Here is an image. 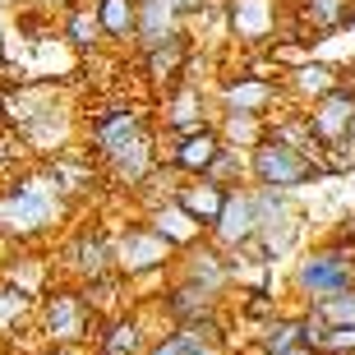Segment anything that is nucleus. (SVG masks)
Here are the masks:
<instances>
[{"instance_id":"f257e3e1","label":"nucleus","mask_w":355,"mask_h":355,"mask_svg":"<svg viewBox=\"0 0 355 355\" xmlns=\"http://www.w3.org/2000/svg\"><path fill=\"white\" fill-rule=\"evenodd\" d=\"M250 175H254V184H272V189H300V184L328 180V171L309 153L286 144L282 134H263L250 148Z\"/></svg>"},{"instance_id":"f03ea898","label":"nucleus","mask_w":355,"mask_h":355,"mask_svg":"<svg viewBox=\"0 0 355 355\" xmlns=\"http://www.w3.org/2000/svg\"><path fill=\"white\" fill-rule=\"evenodd\" d=\"M60 217V189L51 184V175L42 180H24L14 194L0 198V231H10V236H37L46 226H55Z\"/></svg>"},{"instance_id":"7ed1b4c3","label":"nucleus","mask_w":355,"mask_h":355,"mask_svg":"<svg viewBox=\"0 0 355 355\" xmlns=\"http://www.w3.org/2000/svg\"><path fill=\"white\" fill-rule=\"evenodd\" d=\"M291 282H295V291H300V295H304L309 304L323 300V295H332V291L351 286V282H355L351 245H323V250L300 254V263H295Z\"/></svg>"},{"instance_id":"20e7f679","label":"nucleus","mask_w":355,"mask_h":355,"mask_svg":"<svg viewBox=\"0 0 355 355\" xmlns=\"http://www.w3.org/2000/svg\"><path fill=\"white\" fill-rule=\"evenodd\" d=\"M171 240H162L153 226H130L125 236L111 245V272H125V277H144V272H157V268L171 263Z\"/></svg>"},{"instance_id":"39448f33","label":"nucleus","mask_w":355,"mask_h":355,"mask_svg":"<svg viewBox=\"0 0 355 355\" xmlns=\"http://www.w3.org/2000/svg\"><path fill=\"white\" fill-rule=\"evenodd\" d=\"M351 116H355V88H351V83H337V88H328L323 97H314V102H309L304 125H309V134H314L323 148H337L346 139Z\"/></svg>"},{"instance_id":"423d86ee","label":"nucleus","mask_w":355,"mask_h":355,"mask_svg":"<svg viewBox=\"0 0 355 355\" xmlns=\"http://www.w3.org/2000/svg\"><path fill=\"white\" fill-rule=\"evenodd\" d=\"M42 332L55 346H79L88 337V300L74 295V291H55L42 309Z\"/></svg>"},{"instance_id":"0eeeda50","label":"nucleus","mask_w":355,"mask_h":355,"mask_svg":"<svg viewBox=\"0 0 355 355\" xmlns=\"http://www.w3.org/2000/svg\"><path fill=\"white\" fill-rule=\"evenodd\" d=\"M254 226H259V217H254V189H226L222 208H217V217H212V240H217V250H236L240 240L254 236Z\"/></svg>"},{"instance_id":"6e6552de","label":"nucleus","mask_w":355,"mask_h":355,"mask_svg":"<svg viewBox=\"0 0 355 355\" xmlns=\"http://www.w3.org/2000/svg\"><path fill=\"white\" fill-rule=\"evenodd\" d=\"M226 19H231V37L236 42L259 46V42H268L277 33V0H231Z\"/></svg>"},{"instance_id":"1a4fd4ad","label":"nucleus","mask_w":355,"mask_h":355,"mask_svg":"<svg viewBox=\"0 0 355 355\" xmlns=\"http://www.w3.org/2000/svg\"><path fill=\"white\" fill-rule=\"evenodd\" d=\"M282 97L272 79H259V74H240V79L222 83V111H245V116H268L272 102Z\"/></svg>"},{"instance_id":"9d476101","label":"nucleus","mask_w":355,"mask_h":355,"mask_svg":"<svg viewBox=\"0 0 355 355\" xmlns=\"http://www.w3.org/2000/svg\"><path fill=\"white\" fill-rule=\"evenodd\" d=\"M180 19L184 10L175 5V0H139V10H134V33H139V42L148 46H157V42L175 37L180 33Z\"/></svg>"},{"instance_id":"9b49d317","label":"nucleus","mask_w":355,"mask_h":355,"mask_svg":"<svg viewBox=\"0 0 355 355\" xmlns=\"http://www.w3.org/2000/svg\"><path fill=\"white\" fill-rule=\"evenodd\" d=\"M222 153V139H217V130L212 125H198V130L180 134V144H175L171 153V166L180 175H203L212 166V157Z\"/></svg>"},{"instance_id":"f8f14e48","label":"nucleus","mask_w":355,"mask_h":355,"mask_svg":"<svg viewBox=\"0 0 355 355\" xmlns=\"http://www.w3.org/2000/svg\"><path fill=\"white\" fill-rule=\"evenodd\" d=\"M134 134H144V111L139 106H116V111L92 120V144H97V153H116L120 144H130Z\"/></svg>"},{"instance_id":"ddd939ff","label":"nucleus","mask_w":355,"mask_h":355,"mask_svg":"<svg viewBox=\"0 0 355 355\" xmlns=\"http://www.w3.org/2000/svg\"><path fill=\"white\" fill-rule=\"evenodd\" d=\"M162 309H166L175 323H198V318H212V309H217V291H208V286H198V282L184 277L180 286L166 291Z\"/></svg>"},{"instance_id":"4468645a","label":"nucleus","mask_w":355,"mask_h":355,"mask_svg":"<svg viewBox=\"0 0 355 355\" xmlns=\"http://www.w3.org/2000/svg\"><path fill=\"white\" fill-rule=\"evenodd\" d=\"M184 69H189V37H184V28L175 37L148 46V79L153 83H175Z\"/></svg>"},{"instance_id":"2eb2a0df","label":"nucleus","mask_w":355,"mask_h":355,"mask_svg":"<svg viewBox=\"0 0 355 355\" xmlns=\"http://www.w3.org/2000/svg\"><path fill=\"white\" fill-rule=\"evenodd\" d=\"M171 198L180 203L184 212H189V217H194L198 226H203V231H208L212 217H217V208H222L226 189H222V184H212L208 175H194V184H180V189H175Z\"/></svg>"},{"instance_id":"dca6fc26","label":"nucleus","mask_w":355,"mask_h":355,"mask_svg":"<svg viewBox=\"0 0 355 355\" xmlns=\"http://www.w3.org/2000/svg\"><path fill=\"white\" fill-rule=\"evenodd\" d=\"M153 231H157L162 240H171V250H184V245H194V240L203 236V226H198L175 198H162V208H153Z\"/></svg>"},{"instance_id":"f3484780","label":"nucleus","mask_w":355,"mask_h":355,"mask_svg":"<svg viewBox=\"0 0 355 355\" xmlns=\"http://www.w3.org/2000/svg\"><path fill=\"white\" fill-rule=\"evenodd\" d=\"M111 157V166H116V175L125 184H139L153 175V139L148 134H134L130 144H120L116 153H106Z\"/></svg>"},{"instance_id":"a211bd4d","label":"nucleus","mask_w":355,"mask_h":355,"mask_svg":"<svg viewBox=\"0 0 355 355\" xmlns=\"http://www.w3.org/2000/svg\"><path fill=\"white\" fill-rule=\"evenodd\" d=\"M300 14L314 33H337L355 24V0H300Z\"/></svg>"},{"instance_id":"6ab92c4d","label":"nucleus","mask_w":355,"mask_h":355,"mask_svg":"<svg viewBox=\"0 0 355 355\" xmlns=\"http://www.w3.org/2000/svg\"><path fill=\"white\" fill-rule=\"evenodd\" d=\"M268 134V120L263 116H245V111H222V125H217V139L226 148H240V153H250L259 139Z\"/></svg>"},{"instance_id":"aec40b11","label":"nucleus","mask_w":355,"mask_h":355,"mask_svg":"<svg viewBox=\"0 0 355 355\" xmlns=\"http://www.w3.org/2000/svg\"><path fill=\"white\" fill-rule=\"evenodd\" d=\"M337 74H332L328 65H318V60H295V69L286 74V92H295V97H323L328 88H337Z\"/></svg>"},{"instance_id":"412c9836","label":"nucleus","mask_w":355,"mask_h":355,"mask_svg":"<svg viewBox=\"0 0 355 355\" xmlns=\"http://www.w3.org/2000/svg\"><path fill=\"white\" fill-rule=\"evenodd\" d=\"M166 125H171L175 134H189V130H198V125H208V120H203V92H198V83H180V88L171 92Z\"/></svg>"},{"instance_id":"4be33fe9","label":"nucleus","mask_w":355,"mask_h":355,"mask_svg":"<svg viewBox=\"0 0 355 355\" xmlns=\"http://www.w3.org/2000/svg\"><path fill=\"white\" fill-rule=\"evenodd\" d=\"M231 272H236V263H231V259H222L217 250L194 254V263H189V282H198V286L217 291V295H222V286L231 282Z\"/></svg>"},{"instance_id":"5701e85b","label":"nucleus","mask_w":355,"mask_h":355,"mask_svg":"<svg viewBox=\"0 0 355 355\" xmlns=\"http://www.w3.org/2000/svg\"><path fill=\"white\" fill-rule=\"evenodd\" d=\"M309 314L318 318V323H328V328H337V323H355V282L342 291H332V295H323V300L309 304Z\"/></svg>"},{"instance_id":"b1692460","label":"nucleus","mask_w":355,"mask_h":355,"mask_svg":"<svg viewBox=\"0 0 355 355\" xmlns=\"http://www.w3.org/2000/svg\"><path fill=\"white\" fill-rule=\"evenodd\" d=\"M134 10H139V0H97V28L106 37H130Z\"/></svg>"},{"instance_id":"393cba45","label":"nucleus","mask_w":355,"mask_h":355,"mask_svg":"<svg viewBox=\"0 0 355 355\" xmlns=\"http://www.w3.org/2000/svg\"><path fill=\"white\" fill-rule=\"evenodd\" d=\"M300 332H304V318H277L263 328V355H286L300 346Z\"/></svg>"},{"instance_id":"a878e982","label":"nucleus","mask_w":355,"mask_h":355,"mask_svg":"<svg viewBox=\"0 0 355 355\" xmlns=\"http://www.w3.org/2000/svg\"><path fill=\"white\" fill-rule=\"evenodd\" d=\"M203 175H208L212 184H222V189H231V184H236L240 175H250V157H245L240 148H226V144H222V153L212 157V166H208Z\"/></svg>"},{"instance_id":"bb28decb","label":"nucleus","mask_w":355,"mask_h":355,"mask_svg":"<svg viewBox=\"0 0 355 355\" xmlns=\"http://www.w3.org/2000/svg\"><path fill=\"white\" fill-rule=\"evenodd\" d=\"M74 259H79V272H88V282L111 272V245H106L102 236H83L79 245H74Z\"/></svg>"},{"instance_id":"cd10ccee","label":"nucleus","mask_w":355,"mask_h":355,"mask_svg":"<svg viewBox=\"0 0 355 355\" xmlns=\"http://www.w3.org/2000/svg\"><path fill=\"white\" fill-rule=\"evenodd\" d=\"M144 346V328H139V318H116L111 323V337L102 342L106 355H134Z\"/></svg>"},{"instance_id":"c85d7f7f","label":"nucleus","mask_w":355,"mask_h":355,"mask_svg":"<svg viewBox=\"0 0 355 355\" xmlns=\"http://www.w3.org/2000/svg\"><path fill=\"white\" fill-rule=\"evenodd\" d=\"M65 33H69V42H74L79 51H92V46H97V33H102V28H97V14L74 10V14H69V24H65Z\"/></svg>"},{"instance_id":"c756f323","label":"nucleus","mask_w":355,"mask_h":355,"mask_svg":"<svg viewBox=\"0 0 355 355\" xmlns=\"http://www.w3.org/2000/svg\"><path fill=\"white\" fill-rule=\"evenodd\" d=\"M24 304H28V291H0V328H5V323H10V318H19L24 314Z\"/></svg>"},{"instance_id":"7c9ffc66","label":"nucleus","mask_w":355,"mask_h":355,"mask_svg":"<svg viewBox=\"0 0 355 355\" xmlns=\"http://www.w3.org/2000/svg\"><path fill=\"white\" fill-rule=\"evenodd\" d=\"M184 346H189V332L180 328V332H171V337H162L148 355H184Z\"/></svg>"},{"instance_id":"2f4dec72","label":"nucleus","mask_w":355,"mask_h":355,"mask_svg":"<svg viewBox=\"0 0 355 355\" xmlns=\"http://www.w3.org/2000/svg\"><path fill=\"white\" fill-rule=\"evenodd\" d=\"M342 148H351V153H355V116H351V125H346V139H342Z\"/></svg>"},{"instance_id":"473e14b6","label":"nucleus","mask_w":355,"mask_h":355,"mask_svg":"<svg viewBox=\"0 0 355 355\" xmlns=\"http://www.w3.org/2000/svg\"><path fill=\"white\" fill-rule=\"evenodd\" d=\"M286 355H318V351H309V346H295V351H286Z\"/></svg>"},{"instance_id":"72a5a7b5","label":"nucleus","mask_w":355,"mask_h":355,"mask_svg":"<svg viewBox=\"0 0 355 355\" xmlns=\"http://www.w3.org/2000/svg\"><path fill=\"white\" fill-rule=\"evenodd\" d=\"M0 5H5V0H0Z\"/></svg>"}]
</instances>
